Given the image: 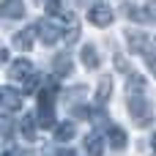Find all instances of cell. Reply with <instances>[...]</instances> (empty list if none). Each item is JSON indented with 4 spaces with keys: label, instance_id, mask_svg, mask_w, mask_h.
Returning <instances> with one entry per match:
<instances>
[{
    "label": "cell",
    "instance_id": "obj_1",
    "mask_svg": "<svg viewBox=\"0 0 156 156\" xmlns=\"http://www.w3.org/2000/svg\"><path fill=\"white\" fill-rule=\"evenodd\" d=\"M129 112L137 126H148L154 121V107L143 93H129Z\"/></svg>",
    "mask_w": 156,
    "mask_h": 156
},
{
    "label": "cell",
    "instance_id": "obj_2",
    "mask_svg": "<svg viewBox=\"0 0 156 156\" xmlns=\"http://www.w3.org/2000/svg\"><path fill=\"white\" fill-rule=\"evenodd\" d=\"M38 123L44 129H52L55 126V107H52V90H41V99H38Z\"/></svg>",
    "mask_w": 156,
    "mask_h": 156
},
{
    "label": "cell",
    "instance_id": "obj_3",
    "mask_svg": "<svg viewBox=\"0 0 156 156\" xmlns=\"http://www.w3.org/2000/svg\"><path fill=\"white\" fill-rule=\"evenodd\" d=\"M88 22L96 25V27H107L112 22V8L110 5H93V8H88Z\"/></svg>",
    "mask_w": 156,
    "mask_h": 156
},
{
    "label": "cell",
    "instance_id": "obj_4",
    "mask_svg": "<svg viewBox=\"0 0 156 156\" xmlns=\"http://www.w3.org/2000/svg\"><path fill=\"white\" fill-rule=\"evenodd\" d=\"M55 16H58V25L63 27L66 41H69V44H71V41H77V36H80V25H77L74 14H55Z\"/></svg>",
    "mask_w": 156,
    "mask_h": 156
},
{
    "label": "cell",
    "instance_id": "obj_5",
    "mask_svg": "<svg viewBox=\"0 0 156 156\" xmlns=\"http://www.w3.org/2000/svg\"><path fill=\"white\" fill-rule=\"evenodd\" d=\"M126 41H129V47H132L134 55H145L148 47H151V38H148L143 30H129V33H126Z\"/></svg>",
    "mask_w": 156,
    "mask_h": 156
},
{
    "label": "cell",
    "instance_id": "obj_6",
    "mask_svg": "<svg viewBox=\"0 0 156 156\" xmlns=\"http://www.w3.org/2000/svg\"><path fill=\"white\" fill-rule=\"evenodd\" d=\"M30 74H33V63H30V60L19 58V60L8 63V77H11V80H16V82H25Z\"/></svg>",
    "mask_w": 156,
    "mask_h": 156
},
{
    "label": "cell",
    "instance_id": "obj_7",
    "mask_svg": "<svg viewBox=\"0 0 156 156\" xmlns=\"http://www.w3.org/2000/svg\"><path fill=\"white\" fill-rule=\"evenodd\" d=\"M22 99H25V96L16 93V90L8 88V85L0 90V101H3V110H5V112H16V110L22 107Z\"/></svg>",
    "mask_w": 156,
    "mask_h": 156
},
{
    "label": "cell",
    "instance_id": "obj_8",
    "mask_svg": "<svg viewBox=\"0 0 156 156\" xmlns=\"http://www.w3.org/2000/svg\"><path fill=\"white\" fill-rule=\"evenodd\" d=\"M36 30H38V36H41L44 44H55V41L63 36V30H58V25H52V22H38Z\"/></svg>",
    "mask_w": 156,
    "mask_h": 156
},
{
    "label": "cell",
    "instance_id": "obj_9",
    "mask_svg": "<svg viewBox=\"0 0 156 156\" xmlns=\"http://www.w3.org/2000/svg\"><path fill=\"white\" fill-rule=\"evenodd\" d=\"M52 71H55V77H69L71 74V58H69V52H58L55 55Z\"/></svg>",
    "mask_w": 156,
    "mask_h": 156
},
{
    "label": "cell",
    "instance_id": "obj_10",
    "mask_svg": "<svg viewBox=\"0 0 156 156\" xmlns=\"http://www.w3.org/2000/svg\"><path fill=\"white\" fill-rule=\"evenodd\" d=\"M36 123H38V118L30 115V112L22 115V121H19V134H22L25 140H30V143L36 140Z\"/></svg>",
    "mask_w": 156,
    "mask_h": 156
},
{
    "label": "cell",
    "instance_id": "obj_11",
    "mask_svg": "<svg viewBox=\"0 0 156 156\" xmlns=\"http://www.w3.org/2000/svg\"><path fill=\"white\" fill-rule=\"evenodd\" d=\"M80 58H82V66H85V69H99V63H101L96 47H90V44L82 47V55H80Z\"/></svg>",
    "mask_w": 156,
    "mask_h": 156
},
{
    "label": "cell",
    "instance_id": "obj_12",
    "mask_svg": "<svg viewBox=\"0 0 156 156\" xmlns=\"http://www.w3.org/2000/svg\"><path fill=\"white\" fill-rule=\"evenodd\" d=\"M107 140H110V145L118 148V151L126 148V132H123L121 126H110V129H107Z\"/></svg>",
    "mask_w": 156,
    "mask_h": 156
},
{
    "label": "cell",
    "instance_id": "obj_13",
    "mask_svg": "<svg viewBox=\"0 0 156 156\" xmlns=\"http://www.w3.org/2000/svg\"><path fill=\"white\" fill-rule=\"evenodd\" d=\"M85 154L88 156H101L104 154V143H101L99 134H88L85 137Z\"/></svg>",
    "mask_w": 156,
    "mask_h": 156
},
{
    "label": "cell",
    "instance_id": "obj_14",
    "mask_svg": "<svg viewBox=\"0 0 156 156\" xmlns=\"http://www.w3.org/2000/svg\"><path fill=\"white\" fill-rule=\"evenodd\" d=\"M126 90H129V93H145V77H143V74H137V71H129Z\"/></svg>",
    "mask_w": 156,
    "mask_h": 156
},
{
    "label": "cell",
    "instance_id": "obj_15",
    "mask_svg": "<svg viewBox=\"0 0 156 156\" xmlns=\"http://www.w3.org/2000/svg\"><path fill=\"white\" fill-rule=\"evenodd\" d=\"M33 30H36V27H27V30L16 33V36H14V44H16L19 49H25V52H27V49L33 47Z\"/></svg>",
    "mask_w": 156,
    "mask_h": 156
},
{
    "label": "cell",
    "instance_id": "obj_16",
    "mask_svg": "<svg viewBox=\"0 0 156 156\" xmlns=\"http://www.w3.org/2000/svg\"><path fill=\"white\" fill-rule=\"evenodd\" d=\"M126 16L134 19V22H148L151 11H143V5H126Z\"/></svg>",
    "mask_w": 156,
    "mask_h": 156
},
{
    "label": "cell",
    "instance_id": "obj_17",
    "mask_svg": "<svg viewBox=\"0 0 156 156\" xmlns=\"http://www.w3.org/2000/svg\"><path fill=\"white\" fill-rule=\"evenodd\" d=\"M3 14L8 16V19H14V16H22L25 14V5H22V0H8V3H3Z\"/></svg>",
    "mask_w": 156,
    "mask_h": 156
},
{
    "label": "cell",
    "instance_id": "obj_18",
    "mask_svg": "<svg viewBox=\"0 0 156 156\" xmlns=\"http://www.w3.org/2000/svg\"><path fill=\"white\" fill-rule=\"evenodd\" d=\"M74 137V123H60L58 129H55V140L58 143H66V140H71Z\"/></svg>",
    "mask_w": 156,
    "mask_h": 156
},
{
    "label": "cell",
    "instance_id": "obj_19",
    "mask_svg": "<svg viewBox=\"0 0 156 156\" xmlns=\"http://www.w3.org/2000/svg\"><path fill=\"white\" fill-rule=\"evenodd\" d=\"M110 90H112V82H110V80H101V85H99V90H96V101H99V104H107Z\"/></svg>",
    "mask_w": 156,
    "mask_h": 156
},
{
    "label": "cell",
    "instance_id": "obj_20",
    "mask_svg": "<svg viewBox=\"0 0 156 156\" xmlns=\"http://www.w3.org/2000/svg\"><path fill=\"white\" fill-rule=\"evenodd\" d=\"M38 82H41V77H38V74L33 71V74H30V77H27V80L22 82V93H33V90L38 88Z\"/></svg>",
    "mask_w": 156,
    "mask_h": 156
},
{
    "label": "cell",
    "instance_id": "obj_21",
    "mask_svg": "<svg viewBox=\"0 0 156 156\" xmlns=\"http://www.w3.org/2000/svg\"><path fill=\"white\" fill-rule=\"evenodd\" d=\"M3 156H25V154L16 151V148H5V154H3Z\"/></svg>",
    "mask_w": 156,
    "mask_h": 156
},
{
    "label": "cell",
    "instance_id": "obj_22",
    "mask_svg": "<svg viewBox=\"0 0 156 156\" xmlns=\"http://www.w3.org/2000/svg\"><path fill=\"white\" fill-rule=\"evenodd\" d=\"M58 156H77V154H74V151H69V148H66V151H58Z\"/></svg>",
    "mask_w": 156,
    "mask_h": 156
},
{
    "label": "cell",
    "instance_id": "obj_23",
    "mask_svg": "<svg viewBox=\"0 0 156 156\" xmlns=\"http://www.w3.org/2000/svg\"><path fill=\"white\" fill-rule=\"evenodd\" d=\"M151 145H154V148H156V132H154V137H151Z\"/></svg>",
    "mask_w": 156,
    "mask_h": 156
},
{
    "label": "cell",
    "instance_id": "obj_24",
    "mask_svg": "<svg viewBox=\"0 0 156 156\" xmlns=\"http://www.w3.org/2000/svg\"><path fill=\"white\" fill-rule=\"evenodd\" d=\"M3 3H8V0H3Z\"/></svg>",
    "mask_w": 156,
    "mask_h": 156
}]
</instances>
